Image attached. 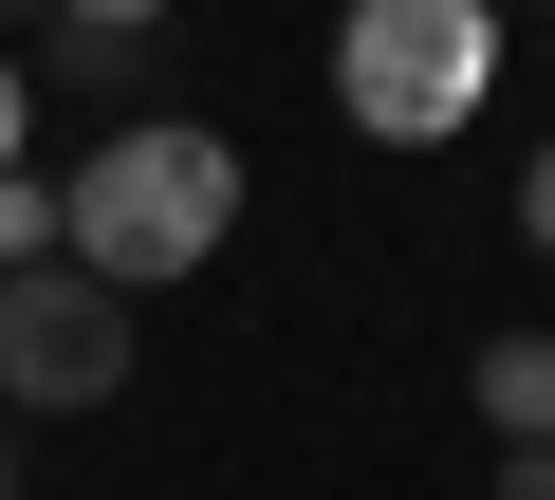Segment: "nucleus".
Here are the masks:
<instances>
[{
    "instance_id": "obj_12",
    "label": "nucleus",
    "mask_w": 555,
    "mask_h": 500,
    "mask_svg": "<svg viewBox=\"0 0 555 500\" xmlns=\"http://www.w3.org/2000/svg\"><path fill=\"white\" fill-rule=\"evenodd\" d=\"M0 500H20V445H0Z\"/></svg>"
},
{
    "instance_id": "obj_6",
    "label": "nucleus",
    "mask_w": 555,
    "mask_h": 500,
    "mask_svg": "<svg viewBox=\"0 0 555 500\" xmlns=\"http://www.w3.org/2000/svg\"><path fill=\"white\" fill-rule=\"evenodd\" d=\"M20 260H56V185H38V167H0V279H20Z\"/></svg>"
},
{
    "instance_id": "obj_2",
    "label": "nucleus",
    "mask_w": 555,
    "mask_h": 500,
    "mask_svg": "<svg viewBox=\"0 0 555 500\" xmlns=\"http://www.w3.org/2000/svg\"><path fill=\"white\" fill-rule=\"evenodd\" d=\"M500 93V0H334V112L371 149H444Z\"/></svg>"
},
{
    "instance_id": "obj_9",
    "label": "nucleus",
    "mask_w": 555,
    "mask_h": 500,
    "mask_svg": "<svg viewBox=\"0 0 555 500\" xmlns=\"http://www.w3.org/2000/svg\"><path fill=\"white\" fill-rule=\"evenodd\" d=\"M56 20H130V38H167V20H185V0H56Z\"/></svg>"
},
{
    "instance_id": "obj_5",
    "label": "nucleus",
    "mask_w": 555,
    "mask_h": 500,
    "mask_svg": "<svg viewBox=\"0 0 555 500\" xmlns=\"http://www.w3.org/2000/svg\"><path fill=\"white\" fill-rule=\"evenodd\" d=\"M463 389H481V426H500V445H555V334H537V316H518V334H481V371H463Z\"/></svg>"
},
{
    "instance_id": "obj_4",
    "label": "nucleus",
    "mask_w": 555,
    "mask_h": 500,
    "mask_svg": "<svg viewBox=\"0 0 555 500\" xmlns=\"http://www.w3.org/2000/svg\"><path fill=\"white\" fill-rule=\"evenodd\" d=\"M38 75L93 93V112H149V38H130V20H38Z\"/></svg>"
},
{
    "instance_id": "obj_11",
    "label": "nucleus",
    "mask_w": 555,
    "mask_h": 500,
    "mask_svg": "<svg viewBox=\"0 0 555 500\" xmlns=\"http://www.w3.org/2000/svg\"><path fill=\"white\" fill-rule=\"evenodd\" d=\"M0 20H56V0H0Z\"/></svg>"
},
{
    "instance_id": "obj_8",
    "label": "nucleus",
    "mask_w": 555,
    "mask_h": 500,
    "mask_svg": "<svg viewBox=\"0 0 555 500\" xmlns=\"http://www.w3.org/2000/svg\"><path fill=\"white\" fill-rule=\"evenodd\" d=\"M518 241H537V260H555V149L518 167Z\"/></svg>"
},
{
    "instance_id": "obj_10",
    "label": "nucleus",
    "mask_w": 555,
    "mask_h": 500,
    "mask_svg": "<svg viewBox=\"0 0 555 500\" xmlns=\"http://www.w3.org/2000/svg\"><path fill=\"white\" fill-rule=\"evenodd\" d=\"M500 500H555V445H500Z\"/></svg>"
},
{
    "instance_id": "obj_3",
    "label": "nucleus",
    "mask_w": 555,
    "mask_h": 500,
    "mask_svg": "<svg viewBox=\"0 0 555 500\" xmlns=\"http://www.w3.org/2000/svg\"><path fill=\"white\" fill-rule=\"evenodd\" d=\"M130 389V297L93 260H20L0 279V408H112Z\"/></svg>"
},
{
    "instance_id": "obj_1",
    "label": "nucleus",
    "mask_w": 555,
    "mask_h": 500,
    "mask_svg": "<svg viewBox=\"0 0 555 500\" xmlns=\"http://www.w3.org/2000/svg\"><path fill=\"white\" fill-rule=\"evenodd\" d=\"M222 222H241V149L204 112H112V149H75L56 185V260H93L112 297H167L222 260Z\"/></svg>"
},
{
    "instance_id": "obj_7",
    "label": "nucleus",
    "mask_w": 555,
    "mask_h": 500,
    "mask_svg": "<svg viewBox=\"0 0 555 500\" xmlns=\"http://www.w3.org/2000/svg\"><path fill=\"white\" fill-rule=\"evenodd\" d=\"M0 167H38V75L0 56Z\"/></svg>"
}]
</instances>
